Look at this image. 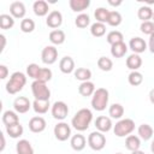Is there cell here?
<instances>
[{
    "label": "cell",
    "instance_id": "cell-11",
    "mask_svg": "<svg viewBox=\"0 0 154 154\" xmlns=\"http://www.w3.org/2000/svg\"><path fill=\"white\" fill-rule=\"evenodd\" d=\"M46 23H47V25H48L49 28H52V29L59 28V26L61 25V23H63V16H61V13H60L59 11H57V10L52 11V12L47 16Z\"/></svg>",
    "mask_w": 154,
    "mask_h": 154
},
{
    "label": "cell",
    "instance_id": "cell-52",
    "mask_svg": "<svg viewBox=\"0 0 154 154\" xmlns=\"http://www.w3.org/2000/svg\"><path fill=\"white\" fill-rule=\"evenodd\" d=\"M150 150H152V153L154 154V140H153V142H152V144H150Z\"/></svg>",
    "mask_w": 154,
    "mask_h": 154
},
{
    "label": "cell",
    "instance_id": "cell-7",
    "mask_svg": "<svg viewBox=\"0 0 154 154\" xmlns=\"http://www.w3.org/2000/svg\"><path fill=\"white\" fill-rule=\"evenodd\" d=\"M41 59L45 64L47 65H52L57 61L58 59V49L54 47V46H46L43 49H42V53H41Z\"/></svg>",
    "mask_w": 154,
    "mask_h": 154
},
{
    "label": "cell",
    "instance_id": "cell-33",
    "mask_svg": "<svg viewBox=\"0 0 154 154\" xmlns=\"http://www.w3.org/2000/svg\"><path fill=\"white\" fill-rule=\"evenodd\" d=\"M90 32H91V35L95 36V37H101V36H103L105 32H106V26H105L103 23L96 22V23L91 24V26H90Z\"/></svg>",
    "mask_w": 154,
    "mask_h": 154
},
{
    "label": "cell",
    "instance_id": "cell-23",
    "mask_svg": "<svg viewBox=\"0 0 154 154\" xmlns=\"http://www.w3.org/2000/svg\"><path fill=\"white\" fill-rule=\"evenodd\" d=\"M125 146L131 152H135V150H138L140 147H141V140L138 136H135V135H129L125 140Z\"/></svg>",
    "mask_w": 154,
    "mask_h": 154
},
{
    "label": "cell",
    "instance_id": "cell-34",
    "mask_svg": "<svg viewBox=\"0 0 154 154\" xmlns=\"http://www.w3.org/2000/svg\"><path fill=\"white\" fill-rule=\"evenodd\" d=\"M106 38H107V42H108L111 46H112V45H116V43H119V42H124V41H123L124 36H123V34H122L120 31H118V30H113V31L108 32Z\"/></svg>",
    "mask_w": 154,
    "mask_h": 154
},
{
    "label": "cell",
    "instance_id": "cell-45",
    "mask_svg": "<svg viewBox=\"0 0 154 154\" xmlns=\"http://www.w3.org/2000/svg\"><path fill=\"white\" fill-rule=\"evenodd\" d=\"M7 73H8V70L5 65H0V78L1 79H5L7 77Z\"/></svg>",
    "mask_w": 154,
    "mask_h": 154
},
{
    "label": "cell",
    "instance_id": "cell-44",
    "mask_svg": "<svg viewBox=\"0 0 154 154\" xmlns=\"http://www.w3.org/2000/svg\"><path fill=\"white\" fill-rule=\"evenodd\" d=\"M40 66L37 65V64H29L28 66H26V73H28V76L29 77H31V78H36V76H37V73H38V71H40Z\"/></svg>",
    "mask_w": 154,
    "mask_h": 154
},
{
    "label": "cell",
    "instance_id": "cell-10",
    "mask_svg": "<svg viewBox=\"0 0 154 154\" xmlns=\"http://www.w3.org/2000/svg\"><path fill=\"white\" fill-rule=\"evenodd\" d=\"M31 107V103L28 97L25 96H19L13 101V108L18 113H26Z\"/></svg>",
    "mask_w": 154,
    "mask_h": 154
},
{
    "label": "cell",
    "instance_id": "cell-6",
    "mask_svg": "<svg viewBox=\"0 0 154 154\" xmlns=\"http://www.w3.org/2000/svg\"><path fill=\"white\" fill-rule=\"evenodd\" d=\"M88 144L94 150H101L106 146V137L100 131H93L88 136Z\"/></svg>",
    "mask_w": 154,
    "mask_h": 154
},
{
    "label": "cell",
    "instance_id": "cell-26",
    "mask_svg": "<svg viewBox=\"0 0 154 154\" xmlns=\"http://www.w3.org/2000/svg\"><path fill=\"white\" fill-rule=\"evenodd\" d=\"M70 7L75 12H82L85 8L89 7L90 1L89 0H70Z\"/></svg>",
    "mask_w": 154,
    "mask_h": 154
},
{
    "label": "cell",
    "instance_id": "cell-38",
    "mask_svg": "<svg viewBox=\"0 0 154 154\" xmlns=\"http://www.w3.org/2000/svg\"><path fill=\"white\" fill-rule=\"evenodd\" d=\"M97 66L102 71H111L112 67H113V63L107 57H100L99 60H97Z\"/></svg>",
    "mask_w": 154,
    "mask_h": 154
},
{
    "label": "cell",
    "instance_id": "cell-19",
    "mask_svg": "<svg viewBox=\"0 0 154 154\" xmlns=\"http://www.w3.org/2000/svg\"><path fill=\"white\" fill-rule=\"evenodd\" d=\"M70 144L72 147V149L77 150V152H81L84 149L85 147V137L81 134H77V135H73L71 137V141H70Z\"/></svg>",
    "mask_w": 154,
    "mask_h": 154
},
{
    "label": "cell",
    "instance_id": "cell-30",
    "mask_svg": "<svg viewBox=\"0 0 154 154\" xmlns=\"http://www.w3.org/2000/svg\"><path fill=\"white\" fill-rule=\"evenodd\" d=\"M140 137L144 141H148L152 136H153V128L148 124H141L138 126V130H137Z\"/></svg>",
    "mask_w": 154,
    "mask_h": 154
},
{
    "label": "cell",
    "instance_id": "cell-22",
    "mask_svg": "<svg viewBox=\"0 0 154 154\" xmlns=\"http://www.w3.org/2000/svg\"><path fill=\"white\" fill-rule=\"evenodd\" d=\"M142 65V58L138 54H131L126 59V66L132 70V71H137V69H140Z\"/></svg>",
    "mask_w": 154,
    "mask_h": 154
},
{
    "label": "cell",
    "instance_id": "cell-27",
    "mask_svg": "<svg viewBox=\"0 0 154 154\" xmlns=\"http://www.w3.org/2000/svg\"><path fill=\"white\" fill-rule=\"evenodd\" d=\"M2 123L6 126L13 125V124L19 123V118H18V116H17L16 112H13V111H6L2 114Z\"/></svg>",
    "mask_w": 154,
    "mask_h": 154
},
{
    "label": "cell",
    "instance_id": "cell-49",
    "mask_svg": "<svg viewBox=\"0 0 154 154\" xmlns=\"http://www.w3.org/2000/svg\"><path fill=\"white\" fill-rule=\"evenodd\" d=\"M149 100H150L152 103H154V88L149 91Z\"/></svg>",
    "mask_w": 154,
    "mask_h": 154
},
{
    "label": "cell",
    "instance_id": "cell-35",
    "mask_svg": "<svg viewBox=\"0 0 154 154\" xmlns=\"http://www.w3.org/2000/svg\"><path fill=\"white\" fill-rule=\"evenodd\" d=\"M96 20L99 23H107L108 20V16H109V11L106 10L105 7H99L95 10V13H94Z\"/></svg>",
    "mask_w": 154,
    "mask_h": 154
},
{
    "label": "cell",
    "instance_id": "cell-48",
    "mask_svg": "<svg viewBox=\"0 0 154 154\" xmlns=\"http://www.w3.org/2000/svg\"><path fill=\"white\" fill-rule=\"evenodd\" d=\"M108 4L112 5V6H119V5H122V1H120V0H119V1H112V0H108Z\"/></svg>",
    "mask_w": 154,
    "mask_h": 154
},
{
    "label": "cell",
    "instance_id": "cell-43",
    "mask_svg": "<svg viewBox=\"0 0 154 154\" xmlns=\"http://www.w3.org/2000/svg\"><path fill=\"white\" fill-rule=\"evenodd\" d=\"M140 29H141V31H142L143 34H146V35H152V34L154 32V22H150V20H148V22H142Z\"/></svg>",
    "mask_w": 154,
    "mask_h": 154
},
{
    "label": "cell",
    "instance_id": "cell-24",
    "mask_svg": "<svg viewBox=\"0 0 154 154\" xmlns=\"http://www.w3.org/2000/svg\"><path fill=\"white\" fill-rule=\"evenodd\" d=\"M49 41L53 45H61V43H64V41H65V32L63 30H60V29L52 30L49 32Z\"/></svg>",
    "mask_w": 154,
    "mask_h": 154
},
{
    "label": "cell",
    "instance_id": "cell-40",
    "mask_svg": "<svg viewBox=\"0 0 154 154\" xmlns=\"http://www.w3.org/2000/svg\"><path fill=\"white\" fill-rule=\"evenodd\" d=\"M128 79H129V83H130L131 85L137 87V85H140V84L143 82V76H142V73L138 72V71H132V72H130Z\"/></svg>",
    "mask_w": 154,
    "mask_h": 154
},
{
    "label": "cell",
    "instance_id": "cell-9",
    "mask_svg": "<svg viewBox=\"0 0 154 154\" xmlns=\"http://www.w3.org/2000/svg\"><path fill=\"white\" fill-rule=\"evenodd\" d=\"M54 135H55V138L57 140H59V141H66L71 136V128L69 126V124H66L64 122L58 123L54 126Z\"/></svg>",
    "mask_w": 154,
    "mask_h": 154
},
{
    "label": "cell",
    "instance_id": "cell-5",
    "mask_svg": "<svg viewBox=\"0 0 154 154\" xmlns=\"http://www.w3.org/2000/svg\"><path fill=\"white\" fill-rule=\"evenodd\" d=\"M31 91H32L35 100H49L51 90L48 89L45 82L34 81L31 83Z\"/></svg>",
    "mask_w": 154,
    "mask_h": 154
},
{
    "label": "cell",
    "instance_id": "cell-54",
    "mask_svg": "<svg viewBox=\"0 0 154 154\" xmlns=\"http://www.w3.org/2000/svg\"><path fill=\"white\" fill-rule=\"evenodd\" d=\"M153 20H154V14H153Z\"/></svg>",
    "mask_w": 154,
    "mask_h": 154
},
{
    "label": "cell",
    "instance_id": "cell-14",
    "mask_svg": "<svg viewBox=\"0 0 154 154\" xmlns=\"http://www.w3.org/2000/svg\"><path fill=\"white\" fill-rule=\"evenodd\" d=\"M129 47H130V49H131L135 54H140V53H142V52L146 51L147 43H146L144 40L141 38V37H132V38L130 40V42H129Z\"/></svg>",
    "mask_w": 154,
    "mask_h": 154
},
{
    "label": "cell",
    "instance_id": "cell-46",
    "mask_svg": "<svg viewBox=\"0 0 154 154\" xmlns=\"http://www.w3.org/2000/svg\"><path fill=\"white\" fill-rule=\"evenodd\" d=\"M148 47H149V51L152 53H154V32L152 35H149V42H148Z\"/></svg>",
    "mask_w": 154,
    "mask_h": 154
},
{
    "label": "cell",
    "instance_id": "cell-42",
    "mask_svg": "<svg viewBox=\"0 0 154 154\" xmlns=\"http://www.w3.org/2000/svg\"><path fill=\"white\" fill-rule=\"evenodd\" d=\"M35 29V22L30 18H24L20 22V30L23 32H31Z\"/></svg>",
    "mask_w": 154,
    "mask_h": 154
},
{
    "label": "cell",
    "instance_id": "cell-31",
    "mask_svg": "<svg viewBox=\"0 0 154 154\" xmlns=\"http://www.w3.org/2000/svg\"><path fill=\"white\" fill-rule=\"evenodd\" d=\"M153 14H154V12L149 6H141L137 11L138 18L143 22H148L150 18H153Z\"/></svg>",
    "mask_w": 154,
    "mask_h": 154
},
{
    "label": "cell",
    "instance_id": "cell-8",
    "mask_svg": "<svg viewBox=\"0 0 154 154\" xmlns=\"http://www.w3.org/2000/svg\"><path fill=\"white\" fill-rule=\"evenodd\" d=\"M67 113H69V107L64 101H57L53 103V106H52L53 118H55L58 120H63L66 118Z\"/></svg>",
    "mask_w": 154,
    "mask_h": 154
},
{
    "label": "cell",
    "instance_id": "cell-29",
    "mask_svg": "<svg viewBox=\"0 0 154 154\" xmlns=\"http://www.w3.org/2000/svg\"><path fill=\"white\" fill-rule=\"evenodd\" d=\"M6 132L8 134L10 137L18 138L19 136L23 135V126L19 123L13 124V125H8V126H6Z\"/></svg>",
    "mask_w": 154,
    "mask_h": 154
},
{
    "label": "cell",
    "instance_id": "cell-1",
    "mask_svg": "<svg viewBox=\"0 0 154 154\" xmlns=\"http://www.w3.org/2000/svg\"><path fill=\"white\" fill-rule=\"evenodd\" d=\"M93 120V113L88 108H81L72 118L71 125L77 131H85Z\"/></svg>",
    "mask_w": 154,
    "mask_h": 154
},
{
    "label": "cell",
    "instance_id": "cell-37",
    "mask_svg": "<svg viewBox=\"0 0 154 154\" xmlns=\"http://www.w3.org/2000/svg\"><path fill=\"white\" fill-rule=\"evenodd\" d=\"M51 79H52V71H51V69L41 67L35 81H40V82H45L46 83V82H48Z\"/></svg>",
    "mask_w": 154,
    "mask_h": 154
},
{
    "label": "cell",
    "instance_id": "cell-25",
    "mask_svg": "<svg viewBox=\"0 0 154 154\" xmlns=\"http://www.w3.org/2000/svg\"><path fill=\"white\" fill-rule=\"evenodd\" d=\"M49 100H35L32 102V108L38 114H45L49 108Z\"/></svg>",
    "mask_w": 154,
    "mask_h": 154
},
{
    "label": "cell",
    "instance_id": "cell-15",
    "mask_svg": "<svg viewBox=\"0 0 154 154\" xmlns=\"http://www.w3.org/2000/svg\"><path fill=\"white\" fill-rule=\"evenodd\" d=\"M10 12L12 14V17L14 18H23L25 16V6L22 1H13L10 5Z\"/></svg>",
    "mask_w": 154,
    "mask_h": 154
},
{
    "label": "cell",
    "instance_id": "cell-2",
    "mask_svg": "<svg viewBox=\"0 0 154 154\" xmlns=\"http://www.w3.org/2000/svg\"><path fill=\"white\" fill-rule=\"evenodd\" d=\"M26 83V77L23 72L17 71L13 72L10 77V81L6 83V90L8 94H17L18 91H20L23 89V87Z\"/></svg>",
    "mask_w": 154,
    "mask_h": 154
},
{
    "label": "cell",
    "instance_id": "cell-13",
    "mask_svg": "<svg viewBox=\"0 0 154 154\" xmlns=\"http://www.w3.org/2000/svg\"><path fill=\"white\" fill-rule=\"evenodd\" d=\"M29 129L32 132H42L46 129V120L42 117H32L29 120Z\"/></svg>",
    "mask_w": 154,
    "mask_h": 154
},
{
    "label": "cell",
    "instance_id": "cell-17",
    "mask_svg": "<svg viewBox=\"0 0 154 154\" xmlns=\"http://www.w3.org/2000/svg\"><path fill=\"white\" fill-rule=\"evenodd\" d=\"M17 154H34V148L28 140H19L16 144Z\"/></svg>",
    "mask_w": 154,
    "mask_h": 154
},
{
    "label": "cell",
    "instance_id": "cell-47",
    "mask_svg": "<svg viewBox=\"0 0 154 154\" xmlns=\"http://www.w3.org/2000/svg\"><path fill=\"white\" fill-rule=\"evenodd\" d=\"M0 137H1V148H0V150H4V148H5V137H4L2 132L0 134Z\"/></svg>",
    "mask_w": 154,
    "mask_h": 154
},
{
    "label": "cell",
    "instance_id": "cell-20",
    "mask_svg": "<svg viewBox=\"0 0 154 154\" xmlns=\"http://www.w3.org/2000/svg\"><path fill=\"white\" fill-rule=\"evenodd\" d=\"M32 10H34V13H35L36 16L43 17V16H46V14L48 13L49 7H48V4H47L46 1H43V0H37V1L34 2Z\"/></svg>",
    "mask_w": 154,
    "mask_h": 154
},
{
    "label": "cell",
    "instance_id": "cell-50",
    "mask_svg": "<svg viewBox=\"0 0 154 154\" xmlns=\"http://www.w3.org/2000/svg\"><path fill=\"white\" fill-rule=\"evenodd\" d=\"M0 38H1V41H2V46H1V51H4V48H5V43H6V40H5V36H4V35H0Z\"/></svg>",
    "mask_w": 154,
    "mask_h": 154
},
{
    "label": "cell",
    "instance_id": "cell-3",
    "mask_svg": "<svg viewBox=\"0 0 154 154\" xmlns=\"http://www.w3.org/2000/svg\"><path fill=\"white\" fill-rule=\"evenodd\" d=\"M108 103V90L105 88H97L91 97V106L95 111H103Z\"/></svg>",
    "mask_w": 154,
    "mask_h": 154
},
{
    "label": "cell",
    "instance_id": "cell-51",
    "mask_svg": "<svg viewBox=\"0 0 154 154\" xmlns=\"http://www.w3.org/2000/svg\"><path fill=\"white\" fill-rule=\"evenodd\" d=\"M131 154H144V153H143V152H141V150L138 149V150H135V152H132Z\"/></svg>",
    "mask_w": 154,
    "mask_h": 154
},
{
    "label": "cell",
    "instance_id": "cell-21",
    "mask_svg": "<svg viewBox=\"0 0 154 154\" xmlns=\"http://www.w3.org/2000/svg\"><path fill=\"white\" fill-rule=\"evenodd\" d=\"M128 52V46L124 42H119L111 46V54L114 58H123Z\"/></svg>",
    "mask_w": 154,
    "mask_h": 154
},
{
    "label": "cell",
    "instance_id": "cell-18",
    "mask_svg": "<svg viewBox=\"0 0 154 154\" xmlns=\"http://www.w3.org/2000/svg\"><path fill=\"white\" fill-rule=\"evenodd\" d=\"M95 85L93 82L90 81H87V82H82L78 87V93L82 95V96H91L94 93H95Z\"/></svg>",
    "mask_w": 154,
    "mask_h": 154
},
{
    "label": "cell",
    "instance_id": "cell-53",
    "mask_svg": "<svg viewBox=\"0 0 154 154\" xmlns=\"http://www.w3.org/2000/svg\"><path fill=\"white\" fill-rule=\"evenodd\" d=\"M116 154H122V153H116Z\"/></svg>",
    "mask_w": 154,
    "mask_h": 154
},
{
    "label": "cell",
    "instance_id": "cell-36",
    "mask_svg": "<svg viewBox=\"0 0 154 154\" xmlns=\"http://www.w3.org/2000/svg\"><path fill=\"white\" fill-rule=\"evenodd\" d=\"M14 25V19L10 14H1L0 16V28L4 30L11 29Z\"/></svg>",
    "mask_w": 154,
    "mask_h": 154
},
{
    "label": "cell",
    "instance_id": "cell-41",
    "mask_svg": "<svg viewBox=\"0 0 154 154\" xmlns=\"http://www.w3.org/2000/svg\"><path fill=\"white\" fill-rule=\"evenodd\" d=\"M89 23H90V18H89V16L85 14V13L78 14L77 18H76V20H75L76 26H78V28H81V29L87 28V26L89 25Z\"/></svg>",
    "mask_w": 154,
    "mask_h": 154
},
{
    "label": "cell",
    "instance_id": "cell-39",
    "mask_svg": "<svg viewBox=\"0 0 154 154\" xmlns=\"http://www.w3.org/2000/svg\"><path fill=\"white\" fill-rule=\"evenodd\" d=\"M122 20H123L122 14H120L118 11H111V12H109L107 23H108L111 26H118V25L122 23Z\"/></svg>",
    "mask_w": 154,
    "mask_h": 154
},
{
    "label": "cell",
    "instance_id": "cell-28",
    "mask_svg": "<svg viewBox=\"0 0 154 154\" xmlns=\"http://www.w3.org/2000/svg\"><path fill=\"white\" fill-rule=\"evenodd\" d=\"M75 78L81 82H87L91 78V71L87 67H78L75 71Z\"/></svg>",
    "mask_w": 154,
    "mask_h": 154
},
{
    "label": "cell",
    "instance_id": "cell-16",
    "mask_svg": "<svg viewBox=\"0 0 154 154\" xmlns=\"http://www.w3.org/2000/svg\"><path fill=\"white\" fill-rule=\"evenodd\" d=\"M59 69L63 73H71L75 70V61L71 57H64L59 63Z\"/></svg>",
    "mask_w": 154,
    "mask_h": 154
},
{
    "label": "cell",
    "instance_id": "cell-32",
    "mask_svg": "<svg viewBox=\"0 0 154 154\" xmlns=\"http://www.w3.org/2000/svg\"><path fill=\"white\" fill-rule=\"evenodd\" d=\"M108 114L111 116V118L120 119L123 117V114H124V107L120 103H113V105L109 106Z\"/></svg>",
    "mask_w": 154,
    "mask_h": 154
},
{
    "label": "cell",
    "instance_id": "cell-4",
    "mask_svg": "<svg viewBox=\"0 0 154 154\" xmlns=\"http://www.w3.org/2000/svg\"><path fill=\"white\" fill-rule=\"evenodd\" d=\"M135 130V123L132 119L130 118H125V119H120L118 123H116L113 131L114 135L118 137H125L129 136L132 131Z\"/></svg>",
    "mask_w": 154,
    "mask_h": 154
},
{
    "label": "cell",
    "instance_id": "cell-12",
    "mask_svg": "<svg viewBox=\"0 0 154 154\" xmlns=\"http://www.w3.org/2000/svg\"><path fill=\"white\" fill-rule=\"evenodd\" d=\"M95 128L100 131V132H108L112 129V122L111 118L106 117V116H100L96 118L95 120Z\"/></svg>",
    "mask_w": 154,
    "mask_h": 154
}]
</instances>
